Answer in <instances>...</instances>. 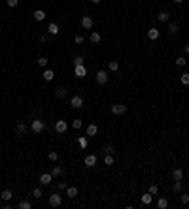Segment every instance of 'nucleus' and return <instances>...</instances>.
Here are the masks:
<instances>
[{
    "mask_svg": "<svg viewBox=\"0 0 189 209\" xmlns=\"http://www.w3.org/2000/svg\"><path fill=\"white\" fill-rule=\"evenodd\" d=\"M30 130L34 132V134H42V132L46 130V123L42 121V119H34L30 123Z\"/></svg>",
    "mask_w": 189,
    "mask_h": 209,
    "instance_id": "nucleus-1",
    "label": "nucleus"
},
{
    "mask_svg": "<svg viewBox=\"0 0 189 209\" xmlns=\"http://www.w3.org/2000/svg\"><path fill=\"white\" fill-rule=\"evenodd\" d=\"M95 79H96V83H99V85H106L108 79H110V75H108L106 70H99V72H96V75H95Z\"/></svg>",
    "mask_w": 189,
    "mask_h": 209,
    "instance_id": "nucleus-2",
    "label": "nucleus"
},
{
    "mask_svg": "<svg viewBox=\"0 0 189 209\" xmlns=\"http://www.w3.org/2000/svg\"><path fill=\"white\" fill-rule=\"evenodd\" d=\"M112 113H114V115L127 113V106H125V104H114V106H112Z\"/></svg>",
    "mask_w": 189,
    "mask_h": 209,
    "instance_id": "nucleus-3",
    "label": "nucleus"
},
{
    "mask_svg": "<svg viewBox=\"0 0 189 209\" xmlns=\"http://www.w3.org/2000/svg\"><path fill=\"white\" fill-rule=\"evenodd\" d=\"M61 204H62V196H61V194L55 192V194H51V196H49V205L51 207H59Z\"/></svg>",
    "mask_w": 189,
    "mask_h": 209,
    "instance_id": "nucleus-4",
    "label": "nucleus"
},
{
    "mask_svg": "<svg viewBox=\"0 0 189 209\" xmlns=\"http://www.w3.org/2000/svg\"><path fill=\"white\" fill-rule=\"evenodd\" d=\"M55 130H57V134H66V130H68L66 121H57L55 123Z\"/></svg>",
    "mask_w": 189,
    "mask_h": 209,
    "instance_id": "nucleus-5",
    "label": "nucleus"
},
{
    "mask_svg": "<svg viewBox=\"0 0 189 209\" xmlns=\"http://www.w3.org/2000/svg\"><path fill=\"white\" fill-rule=\"evenodd\" d=\"M74 75H76V77H85V75H87V68L83 64L74 66Z\"/></svg>",
    "mask_w": 189,
    "mask_h": 209,
    "instance_id": "nucleus-6",
    "label": "nucleus"
},
{
    "mask_svg": "<svg viewBox=\"0 0 189 209\" xmlns=\"http://www.w3.org/2000/svg\"><path fill=\"white\" fill-rule=\"evenodd\" d=\"M51 181H53V175H51V173H42V175H40V183L44 185V186L51 185Z\"/></svg>",
    "mask_w": 189,
    "mask_h": 209,
    "instance_id": "nucleus-7",
    "label": "nucleus"
},
{
    "mask_svg": "<svg viewBox=\"0 0 189 209\" xmlns=\"http://www.w3.org/2000/svg\"><path fill=\"white\" fill-rule=\"evenodd\" d=\"M70 106L76 108V109H80V108L83 106V98H81V96H72V100H70Z\"/></svg>",
    "mask_w": 189,
    "mask_h": 209,
    "instance_id": "nucleus-8",
    "label": "nucleus"
},
{
    "mask_svg": "<svg viewBox=\"0 0 189 209\" xmlns=\"http://www.w3.org/2000/svg\"><path fill=\"white\" fill-rule=\"evenodd\" d=\"M83 162H85L87 168H95V166H96V156H95V155H87Z\"/></svg>",
    "mask_w": 189,
    "mask_h": 209,
    "instance_id": "nucleus-9",
    "label": "nucleus"
},
{
    "mask_svg": "<svg viewBox=\"0 0 189 209\" xmlns=\"http://www.w3.org/2000/svg\"><path fill=\"white\" fill-rule=\"evenodd\" d=\"M81 26H83V29H93V19H91L89 15H85V17H81Z\"/></svg>",
    "mask_w": 189,
    "mask_h": 209,
    "instance_id": "nucleus-10",
    "label": "nucleus"
},
{
    "mask_svg": "<svg viewBox=\"0 0 189 209\" xmlns=\"http://www.w3.org/2000/svg\"><path fill=\"white\" fill-rule=\"evenodd\" d=\"M42 77H44V81H53L55 72H53V70H49V68H46V70H44V74H42Z\"/></svg>",
    "mask_w": 189,
    "mask_h": 209,
    "instance_id": "nucleus-11",
    "label": "nucleus"
},
{
    "mask_svg": "<svg viewBox=\"0 0 189 209\" xmlns=\"http://www.w3.org/2000/svg\"><path fill=\"white\" fill-rule=\"evenodd\" d=\"M66 94H68V89L66 87H57V90H55V96H57L59 100H62Z\"/></svg>",
    "mask_w": 189,
    "mask_h": 209,
    "instance_id": "nucleus-12",
    "label": "nucleus"
},
{
    "mask_svg": "<svg viewBox=\"0 0 189 209\" xmlns=\"http://www.w3.org/2000/svg\"><path fill=\"white\" fill-rule=\"evenodd\" d=\"M169 32H170V34H178V32H180V23H176V21L169 23Z\"/></svg>",
    "mask_w": 189,
    "mask_h": 209,
    "instance_id": "nucleus-13",
    "label": "nucleus"
},
{
    "mask_svg": "<svg viewBox=\"0 0 189 209\" xmlns=\"http://www.w3.org/2000/svg\"><path fill=\"white\" fill-rule=\"evenodd\" d=\"M47 32H49L51 36H57V34H59V25H57V23H49V26H47Z\"/></svg>",
    "mask_w": 189,
    "mask_h": 209,
    "instance_id": "nucleus-14",
    "label": "nucleus"
},
{
    "mask_svg": "<svg viewBox=\"0 0 189 209\" xmlns=\"http://www.w3.org/2000/svg\"><path fill=\"white\" fill-rule=\"evenodd\" d=\"M99 134V126H96V124H89L87 126V136L91 138V136H96Z\"/></svg>",
    "mask_w": 189,
    "mask_h": 209,
    "instance_id": "nucleus-15",
    "label": "nucleus"
},
{
    "mask_svg": "<svg viewBox=\"0 0 189 209\" xmlns=\"http://www.w3.org/2000/svg\"><path fill=\"white\" fill-rule=\"evenodd\" d=\"M15 132H17V136H25V134H27V124L19 123L17 126H15Z\"/></svg>",
    "mask_w": 189,
    "mask_h": 209,
    "instance_id": "nucleus-16",
    "label": "nucleus"
},
{
    "mask_svg": "<svg viewBox=\"0 0 189 209\" xmlns=\"http://www.w3.org/2000/svg\"><path fill=\"white\" fill-rule=\"evenodd\" d=\"M172 179L174 181H181V179H184V171H181L180 168H176V170L172 171Z\"/></svg>",
    "mask_w": 189,
    "mask_h": 209,
    "instance_id": "nucleus-17",
    "label": "nucleus"
},
{
    "mask_svg": "<svg viewBox=\"0 0 189 209\" xmlns=\"http://www.w3.org/2000/svg\"><path fill=\"white\" fill-rule=\"evenodd\" d=\"M66 196L74 200L76 196H78V189H76V186H68V189H66Z\"/></svg>",
    "mask_w": 189,
    "mask_h": 209,
    "instance_id": "nucleus-18",
    "label": "nucleus"
},
{
    "mask_svg": "<svg viewBox=\"0 0 189 209\" xmlns=\"http://www.w3.org/2000/svg\"><path fill=\"white\" fill-rule=\"evenodd\" d=\"M159 34H161V32L155 29V26H153V29L148 30V38H150V40H157V38H159Z\"/></svg>",
    "mask_w": 189,
    "mask_h": 209,
    "instance_id": "nucleus-19",
    "label": "nucleus"
},
{
    "mask_svg": "<svg viewBox=\"0 0 189 209\" xmlns=\"http://www.w3.org/2000/svg\"><path fill=\"white\" fill-rule=\"evenodd\" d=\"M46 19V11L44 10H36L34 11V21H44Z\"/></svg>",
    "mask_w": 189,
    "mask_h": 209,
    "instance_id": "nucleus-20",
    "label": "nucleus"
},
{
    "mask_svg": "<svg viewBox=\"0 0 189 209\" xmlns=\"http://www.w3.org/2000/svg\"><path fill=\"white\" fill-rule=\"evenodd\" d=\"M151 201H153V194H150V192H146V194H144V196H142V204H144V205H150V204H151Z\"/></svg>",
    "mask_w": 189,
    "mask_h": 209,
    "instance_id": "nucleus-21",
    "label": "nucleus"
},
{
    "mask_svg": "<svg viewBox=\"0 0 189 209\" xmlns=\"http://www.w3.org/2000/svg\"><path fill=\"white\" fill-rule=\"evenodd\" d=\"M157 19L161 21V23H169V21H170V15H169L166 11H161L159 15H157Z\"/></svg>",
    "mask_w": 189,
    "mask_h": 209,
    "instance_id": "nucleus-22",
    "label": "nucleus"
},
{
    "mask_svg": "<svg viewBox=\"0 0 189 209\" xmlns=\"http://www.w3.org/2000/svg\"><path fill=\"white\" fill-rule=\"evenodd\" d=\"M157 207L159 209H166V207H169V200H166V198H159L157 200Z\"/></svg>",
    "mask_w": 189,
    "mask_h": 209,
    "instance_id": "nucleus-23",
    "label": "nucleus"
},
{
    "mask_svg": "<svg viewBox=\"0 0 189 209\" xmlns=\"http://www.w3.org/2000/svg\"><path fill=\"white\" fill-rule=\"evenodd\" d=\"M51 175H53V177H61V175H62V168H61V166H53Z\"/></svg>",
    "mask_w": 189,
    "mask_h": 209,
    "instance_id": "nucleus-24",
    "label": "nucleus"
},
{
    "mask_svg": "<svg viewBox=\"0 0 189 209\" xmlns=\"http://www.w3.org/2000/svg\"><path fill=\"white\" fill-rule=\"evenodd\" d=\"M0 196H2L4 201H10V200L13 198V194H11V190H2V194H0Z\"/></svg>",
    "mask_w": 189,
    "mask_h": 209,
    "instance_id": "nucleus-25",
    "label": "nucleus"
},
{
    "mask_svg": "<svg viewBox=\"0 0 189 209\" xmlns=\"http://www.w3.org/2000/svg\"><path fill=\"white\" fill-rule=\"evenodd\" d=\"M38 64H40L42 68H47V64H49V59H47V57H40V59H38Z\"/></svg>",
    "mask_w": 189,
    "mask_h": 209,
    "instance_id": "nucleus-26",
    "label": "nucleus"
},
{
    "mask_svg": "<svg viewBox=\"0 0 189 209\" xmlns=\"http://www.w3.org/2000/svg\"><path fill=\"white\" fill-rule=\"evenodd\" d=\"M180 83H181V85H189V74H181L180 75Z\"/></svg>",
    "mask_w": 189,
    "mask_h": 209,
    "instance_id": "nucleus-27",
    "label": "nucleus"
},
{
    "mask_svg": "<svg viewBox=\"0 0 189 209\" xmlns=\"http://www.w3.org/2000/svg\"><path fill=\"white\" fill-rule=\"evenodd\" d=\"M114 151H115V147L112 143H108V145H104V153H106V155H114Z\"/></svg>",
    "mask_w": 189,
    "mask_h": 209,
    "instance_id": "nucleus-28",
    "label": "nucleus"
},
{
    "mask_svg": "<svg viewBox=\"0 0 189 209\" xmlns=\"http://www.w3.org/2000/svg\"><path fill=\"white\" fill-rule=\"evenodd\" d=\"M17 207H19V209H30V207H32V204H30V201H19Z\"/></svg>",
    "mask_w": 189,
    "mask_h": 209,
    "instance_id": "nucleus-29",
    "label": "nucleus"
},
{
    "mask_svg": "<svg viewBox=\"0 0 189 209\" xmlns=\"http://www.w3.org/2000/svg\"><path fill=\"white\" fill-rule=\"evenodd\" d=\"M181 190H184V183L176 181V183H174V192H181Z\"/></svg>",
    "mask_w": 189,
    "mask_h": 209,
    "instance_id": "nucleus-30",
    "label": "nucleus"
},
{
    "mask_svg": "<svg viewBox=\"0 0 189 209\" xmlns=\"http://www.w3.org/2000/svg\"><path fill=\"white\" fill-rule=\"evenodd\" d=\"M78 143H80V147H81V149H85V147H87V138L80 136V138H78Z\"/></svg>",
    "mask_w": 189,
    "mask_h": 209,
    "instance_id": "nucleus-31",
    "label": "nucleus"
},
{
    "mask_svg": "<svg viewBox=\"0 0 189 209\" xmlns=\"http://www.w3.org/2000/svg\"><path fill=\"white\" fill-rule=\"evenodd\" d=\"M91 41H93V44H99V41H100V34L99 32H93V34H91Z\"/></svg>",
    "mask_w": 189,
    "mask_h": 209,
    "instance_id": "nucleus-32",
    "label": "nucleus"
},
{
    "mask_svg": "<svg viewBox=\"0 0 189 209\" xmlns=\"http://www.w3.org/2000/svg\"><path fill=\"white\" fill-rule=\"evenodd\" d=\"M110 70H112V72H117V70H119V64H117V60H110Z\"/></svg>",
    "mask_w": 189,
    "mask_h": 209,
    "instance_id": "nucleus-33",
    "label": "nucleus"
},
{
    "mask_svg": "<svg viewBox=\"0 0 189 209\" xmlns=\"http://www.w3.org/2000/svg\"><path fill=\"white\" fill-rule=\"evenodd\" d=\"M104 164H106V166H112V164H114V156H112V155H106V156H104Z\"/></svg>",
    "mask_w": 189,
    "mask_h": 209,
    "instance_id": "nucleus-34",
    "label": "nucleus"
},
{
    "mask_svg": "<svg viewBox=\"0 0 189 209\" xmlns=\"http://www.w3.org/2000/svg\"><path fill=\"white\" fill-rule=\"evenodd\" d=\"M150 194H153V196H157V192H159V186L157 185H150Z\"/></svg>",
    "mask_w": 189,
    "mask_h": 209,
    "instance_id": "nucleus-35",
    "label": "nucleus"
},
{
    "mask_svg": "<svg viewBox=\"0 0 189 209\" xmlns=\"http://www.w3.org/2000/svg\"><path fill=\"white\" fill-rule=\"evenodd\" d=\"M47 158H49L51 162H55V160L59 158V155H57V153H55V151H49V155H47Z\"/></svg>",
    "mask_w": 189,
    "mask_h": 209,
    "instance_id": "nucleus-36",
    "label": "nucleus"
},
{
    "mask_svg": "<svg viewBox=\"0 0 189 209\" xmlns=\"http://www.w3.org/2000/svg\"><path fill=\"white\" fill-rule=\"evenodd\" d=\"M32 196L34 198H42V189H40V186H36V189L32 190Z\"/></svg>",
    "mask_w": 189,
    "mask_h": 209,
    "instance_id": "nucleus-37",
    "label": "nucleus"
},
{
    "mask_svg": "<svg viewBox=\"0 0 189 209\" xmlns=\"http://www.w3.org/2000/svg\"><path fill=\"white\" fill-rule=\"evenodd\" d=\"M180 201H181V204H189V194H181V196H180Z\"/></svg>",
    "mask_w": 189,
    "mask_h": 209,
    "instance_id": "nucleus-38",
    "label": "nucleus"
},
{
    "mask_svg": "<svg viewBox=\"0 0 189 209\" xmlns=\"http://www.w3.org/2000/svg\"><path fill=\"white\" fill-rule=\"evenodd\" d=\"M81 124H83V123H81L80 119H76V121L72 123V128H76V130H80V128H81Z\"/></svg>",
    "mask_w": 189,
    "mask_h": 209,
    "instance_id": "nucleus-39",
    "label": "nucleus"
},
{
    "mask_svg": "<svg viewBox=\"0 0 189 209\" xmlns=\"http://www.w3.org/2000/svg\"><path fill=\"white\" fill-rule=\"evenodd\" d=\"M74 66H80V64H83V57H74Z\"/></svg>",
    "mask_w": 189,
    "mask_h": 209,
    "instance_id": "nucleus-40",
    "label": "nucleus"
},
{
    "mask_svg": "<svg viewBox=\"0 0 189 209\" xmlns=\"http://www.w3.org/2000/svg\"><path fill=\"white\" fill-rule=\"evenodd\" d=\"M176 64L178 66H185V57H178L176 59Z\"/></svg>",
    "mask_w": 189,
    "mask_h": 209,
    "instance_id": "nucleus-41",
    "label": "nucleus"
},
{
    "mask_svg": "<svg viewBox=\"0 0 189 209\" xmlns=\"http://www.w3.org/2000/svg\"><path fill=\"white\" fill-rule=\"evenodd\" d=\"M57 189H59V190H66V189H68V185L61 181V183H57Z\"/></svg>",
    "mask_w": 189,
    "mask_h": 209,
    "instance_id": "nucleus-42",
    "label": "nucleus"
},
{
    "mask_svg": "<svg viewBox=\"0 0 189 209\" xmlns=\"http://www.w3.org/2000/svg\"><path fill=\"white\" fill-rule=\"evenodd\" d=\"M17 4H19V0H8V6H10V8H15Z\"/></svg>",
    "mask_w": 189,
    "mask_h": 209,
    "instance_id": "nucleus-43",
    "label": "nucleus"
},
{
    "mask_svg": "<svg viewBox=\"0 0 189 209\" xmlns=\"http://www.w3.org/2000/svg\"><path fill=\"white\" fill-rule=\"evenodd\" d=\"M74 41H76L78 45H80V44H83V36H76V38H74Z\"/></svg>",
    "mask_w": 189,
    "mask_h": 209,
    "instance_id": "nucleus-44",
    "label": "nucleus"
},
{
    "mask_svg": "<svg viewBox=\"0 0 189 209\" xmlns=\"http://www.w3.org/2000/svg\"><path fill=\"white\" fill-rule=\"evenodd\" d=\"M40 41H42V44H46V41H47V34H42V36H40Z\"/></svg>",
    "mask_w": 189,
    "mask_h": 209,
    "instance_id": "nucleus-45",
    "label": "nucleus"
},
{
    "mask_svg": "<svg viewBox=\"0 0 189 209\" xmlns=\"http://www.w3.org/2000/svg\"><path fill=\"white\" fill-rule=\"evenodd\" d=\"M185 53H187V55H189V44H187V45H185Z\"/></svg>",
    "mask_w": 189,
    "mask_h": 209,
    "instance_id": "nucleus-46",
    "label": "nucleus"
},
{
    "mask_svg": "<svg viewBox=\"0 0 189 209\" xmlns=\"http://www.w3.org/2000/svg\"><path fill=\"white\" fill-rule=\"evenodd\" d=\"M91 2H93V4H99V2H100V0H91Z\"/></svg>",
    "mask_w": 189,
    "mask_h": 209,
    "instance_id": "nucleus-47",
    "label": "nucleus"
},
{
    "mask_svg": "<svg viewBox=\"0 0 189 209\" xmlns=\"http://www.w3.org/2000/svg\"><path fill=\"white\" fill-rule=\"evenodd\" d=\"M174 2H176V4H181V2H184V0H174Z\"/></svg>",
    "mask_w": 189,
    "mask_h": 209,
    "instance_id": "nucleus-48",
    "label": "nucleus"
}]
</instances>
